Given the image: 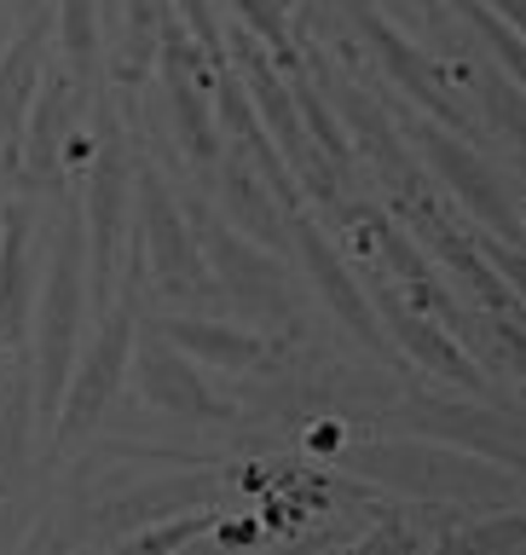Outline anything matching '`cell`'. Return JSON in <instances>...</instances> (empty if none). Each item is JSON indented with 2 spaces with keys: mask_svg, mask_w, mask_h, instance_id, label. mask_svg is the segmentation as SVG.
I'll list each match as a JSON object with an SVG mask.
<instances>
[{
  "mask_svg": "<svg viewBox=\"0 0 526 555\" xmlns=\"http://www.w3.org/2000/svg\"><path fill=\"white\" fill-rule=\"evenodd\" d=\"M81 336H87V237H81V215H64L47 249L41 301H35V341H29L35 411H41L47 428L59 423L69 371L81 359Z\"/></svg>",
  "mask_w": 526,
  "mask_h": 555,
  "instance_id": "obj_1",
  "label": "cell"
},
{
  "mask_svg": "<svg viewBox=\"0 0 526 555\" xmlns=\"http://www.w3.org/2000/svg\"><path fill=\"white\" fill-rule=\"evenodd\" d=\"M139 278H145V260H139V249H133V255H128V278H121V289H116V301L99 307L93 341L81 347L76 371H69L59 423H52V446H59V451L81 446L87 434L104 423V411H111L121 376H128V359H133V341H139Z\"/></svg>",
  "mask_w": 526,
  "mask_h": 555,
  "instance_id": "obj_2",
  "label": "cell"
},
{
  "mask_svg": "<svg viewBox=\"0 0 526 555\" xmlns=\"http://www.w3.org/2000/svg\"><path fill=\"white\" fill-rule=\"evenodd\" d=\"M128 151H121V133L104 116V133L93 145V173H87V208H81V237H87V301L111 307L121 278L116 260L128 255L133 237V215H128Z\"/></svg>",
  "mask_w": 526,
  "mask_h": 555,
  "instance_id": "obj_3",
  "label": "cell"
},
{
  "mask_svg": "<svg viewBox=\"0 0 526 555\" xmlns=\"http://www.w3.org/2000/svg\"><path fill=\"white\" fill-rule=\"evenodd\" d=\"M133 249L145 260L151 284L163 295H174V301H191V295L208 289V260H203L180 203L168 197L156 168L133 173Z\"/></svg>",
  "mask_w": 526,
  "mask_h": 555,
  "instance_id": "obj_4",
  "label": "cell"
},
{
  "mask_svg": "<svg viewBox=\"0 0 526 555\" xmlns=\"http://www.w3.org/2000/svg\"><path fill=\"white\" fill-rule=\"evenodd\" d=\"M185 225L191 237H197V249L208 260V278H220V289L232 295L243 312H255V319H295V301H290V284H284V267H278L272 249H255V243H243L232 225L220 215H208L203 203L185 208Z\"/></svg>",
  "mask_w": 526,
  "mask_h": 555,
  "instance_id": "obj_5",
  "label": "cell"
},
{
  "mask_svg": "<svg viewBox=\"0 0 526 555\" xmlns=\"http://www.w3.org/2000/svg\"><path fill=\"white\" fill-rule=\"evenodd\" d=\"M232 64H238V76L243 87H249V104L260 116H267V128L272 139L284 145V156L295 168L307 173V185H312V197H324V203H336V163H330L324 151H312V139H307V121H302V104L290 99V87L284 76H278V64L260 52V35L255 29H232Z\"/></svg>",
  "mask_w": 526,
  "mask_h": 555,
  "instance_id": "obj_6",
  "label": "cell"
},
{
  "mask_svg": "<svg viewBox=\"0 0 526 555\" xmlns=\"http://www.w3.org/2000/svg\"><path fill=\"white\" fill-rule=\"evenodd\" d=\"M163 93H168V121L174 133H180L185 156H197V163H215L220 156V121H215V104H208V52L197 41H185L180 24H174V12L163 17Z\"/></svg>",
  "mask_w": 526,
  "mask_h": 555,
  "instance_id": "obj_7",
  "label": "cell"
},
{
  "mask_svg": "<svg viewBox=\"0 0 526 555\" xmlns=\"http://www.w3.org/2000/svg\"><path fill=\"white\" fill-rule=\"evenodd\" d=\"M359 475L411 486V492H510V480L475 463V451H434V446H359L342 457Z\"/></svg>",
  "mask_w": 526,
  "mask_h": 555,
  "instance_id": "obj_8",
  "label": "cell"
},
{
  "mask_svg": "<svg viewBox=\"0 0 526 555\" xmlns=\"http://www.w3.org/2000/svg\"><path fill=\"white\" fill-rule=\"evenodd\" d=\"M81 93L87 87L69 76V69H52L41 76L29 99V116H24V139H17V173H24L29 185L52 191L64 173V139H76V111H81Z\"/></svg>",
  "mask_w": 526,
  "mask_h": 555,
  "instance_id": "obj_9",
  "label": "cell"
},
{
  "mask_svg": "<svg viewBox=\"0 0 526 555\" xmlns=\"http://www.w3.org/2000/svg\"><path fill=\"white\" fill-rule=\"evenodd\" d=\"M133 376H139V393L151 405H163L168 416H185V423H232V405L208 388L197 359H185L180 347H168L163 336H151L145 347H133Z\"/></svg>",
  "mask_w": 526,
  "mask_h": 555,
  "instance_id": "obj_10",
  "label": "cell"
},
{
  "mask_svg": "<svg viewBox=\"0 0 526 555\" xmlns=\"http://www.w3.org/2000/svg\"><path fill=\"white\" fill-rule=\"evenodd\" d=\"M411 133H416V145H423V156L434 163V173H440V185H451V197H458L480 225H492L498 237H515V208L503 197L498 173L469 145H458L446 128H434V121H423V128H411Z\"/></svg>",
  "mask_w": 526,
  "mask_h": 555,
  "instance_id": "obj_11",
  "label": "cell"
},
{
  "mask_svg": "<svg viewBox=\"0 0 526 555\" xmlns=\"http://www.w3.org/2000/svg\"><path fill=\"white\" fill-rule=\"evenodd\" d=\"M347 17H354V29L376 47V59H382V69H388V76L399 81V93H411L416 104H428V111L446 121V128H469V111L446 93L440 69H434V64H428L423 52H416L399 29L382 24V17L371 12V0H347Z\"/></svg>",
  "mask_w": 526,
  "mask_h": 555,
  "instance_id": "obj_12",
  "label": "cell"
},
{
  "mask_svg": "<svg viewBox=\"0 0 526 555\" xmlns=\"http://www.w3.org/2000/svg\"><path fill=\"white\" fill-rule=\"evenodd\" d=\"M29 203H0V353L29 347L35 312V249H29Z\"/></svg>",
  "mask_w": 526,
  "mask_h": 555,
  "instance_id": "obj_13",
  "label": "cell"
},
{
  "mask_svg": "<svg viewBox=\"0 0 526 555\" xmlns=\"http://www.w3.org/2000/svg\"><path fill=\"white\" fill-rule=\"evenodd\" d=\"M295 249H302V260H307V272H312V284H319V295L330 301V312L354 330V336L371 347V353H382V324H376V307H371V295H364L359 284H354V272L336 260V249L324 243V232L312 220H295Z\"/></svg>",
  "mask_w": 526,
  "mask_h": 555,
  "instance_id": "obj_14",
  "label": "cell"
},
{
  "mask_svg": "<svg viewBox=\"0 0 526 555\" xmlns=\"http://www.w3.org/2000/svg\"><path fill=\"white\" fill-rule=\"evenodd\" d=\"M376 312L388 319L394 341L406 347V353H411L416 364H423V371L446 376V382H458V388H480V371H475V359H469L463 347L451 341L440 324H434V312L411 307L399 289H382V295H376Z\"/></svg>",
  "mask_w": 526,
  "mask_h": 555,
  "instance_id": "obj_15",
  "label": "cell"
},
{
  "mask_svg": "<svg viewBox=\"0 0 526 555\" xmlns=\"http://www.w3.org/2000/svg\"><path fill=\"white\" fill-rule=\"evenodd\" d=\"M41 47H47V12L35 7L24 35L0 52V168H17V139H24L29 99L41 87Z\"/></svg>",
  "mask_w": 526,
  "mask_h": 555,
  "instance_id": "obj_16",
  "label": "cell"
},
{
  "mask_svg": "<svg viewBox=\"0 0 526 555\" xmlns=\"http://www.w3.org/2000/svg\"><path fill=\"white\" fill-rule=\"evenodd\" d=\"M151 324L168 347H180L185 359L208 364V371H249V364H267V341L249 336V330L203 324V319H151Z\"/></svg>",
  "mask_w": 526,
  "mask_h": 555,
  "instance_id": "obj_17",
  "label": "cell"
},
{
  "mask_svg": "<svg viewBox=\"0 0 526 555\" xmlns=\"http://www.w3.org/2000/svg\"><path fill=\"white\" fill-rule=\"evenodd\" d=\"M411 428L416 434H440V440L451 446H463V451H475V457H492V463H526V451L503 434L486 411H458V405H423V411H411Z\"/></svg>",
  "mask_w": 526,
  "mask_h": 555,
  "instance_id": "obj_18",
  "label": "cell"
},
{
  "mask_svg": "<svg viewBox=\"0 0 526 555\" xmlns=\"http://www.w3.org/2000/svg\"><path fill=\"white\" fill-rule=\"evenodd\" d=\"M168 12L174 0H121L116 7V81L121 87H145Z\"/></svg>",
  "mask_w": 526,
  "mask_h": 555,
  "instance_id": "obj_19",
  "label": "cell"
},
{
  "mask_svg": "<svg viewBox=\"0 0 526 555\" xmlns=\"http://www.w3.org/2000/svg\"><path fill=\"white\" fill-rule=\"evenodd\" d=\"M359 220H364V232H371V243L382 249V260L394 267V278L406 284V301H411V307H423V312H440V319H446L451 301H446V289L434 284V272H428L423 249H416V243L399 232L388 215H359Z\"/></svg>",
  "mask_w": 526,
  "mask_h": 555,
  "instance_id": "obj_20",
  "label": "cell"
},
{
  "mask_svg": "<svg viewBox=\"0 0 526 555\" xmlns=\"http://www.w3.org/2000/svg\"><path fill=\"white\" fill-rule=\"evenodd\" d=\"M226 215H232L243 232H255L260 249H284V203H278V191L267 180H255L249 163H226Z\"/></svg>",
  "mask_w": 526,
  "mask_h": 555,
  "instance_id": "obj_21",
  "label": "cell"
},
{
  "mask_svg": "<svg viewBox=\"0 0 526 555\" xmlns=\"http://www.w3.org/2000/svg\"><path fill=\"white\" fill-rule=\"evenodd\" d=\"M215 498V475H180V480H163V486H145L133 498H111L104 503V532L99 538H116L128 520H156V515H180L191 503H208Z\"/></svg>",
  "mask_w": 526,
  "mask_h": 555,
  "instance_id": "obj_22",
  "label": "cell"
},
{
  "mask_svg": "<svg viewBox=\"0 0 526 555\" xmlns=\"http://www.w3.org/2000/svg\"><path fill=\"white\" fill-rule=\"evenodd\" d=\"M99 41H104V12L99 0H59V47L69 59V76L87 87L99 64Z\"/></svg>",
  "mask_w": 526,
  "mask_h": 555,
  "instance_id": "obj_23",
  "label": "cell"
},
{
  "mask_svg": "<svg viewBox=\"0 0 526 555\" xmlns=\"http://www.w3.org/2000/svg\"><path fill=\"white\" fill-rule=\"evenodd\" d=\"M458 7H463L469 24H475V29L486 35V47L498 52V64H503V69H510V81H521V87H526V35H521L503 12L486 7V0H458Z\"/></svg>",
  "mask_w": 526,
  "mask_h": 555,
  "instance_id": "obj_24",
  "label": "cell"
},
{
  "mask_svg": "<svg viewBox=\"0 0 526 555\" xmlns=\"http://www.w3.org/2000/svg\"><path fill=\"white\" fill-rule=\"evenodd\" d=\"M232 7L243 12V29H255L260 41L272 47V59L295 69V52H290V29H284V12H278V0H232Z\"/></svg>",
  "mask_w": 526,
  "mask_h": 555,
  "instance_id": "obj_25",
  "label": "cell"
},
{
  "mask_svg": "<svg viewBox=\"0 0 526 555\" xmlns=\"http://www.w3.org/2000/svg\"><path fill=\"white\" fill-rule=\"evenodd\" d=\"M486 116L498 121L510 139H521L526 145V99H521V81H510V76H486Z\"/></svg>",
  "mask_w": 526,
  "mask_h": 555,
  "instance_id": "obj_26",
  "label": "cell"
},
{
  "mask_svg": "<svg viewBox=\"0 0 526 555\" xmlns=\"http://www.w3.org/2000/svg\"><path fill=\"white\" fill-rule=\"evenodd\" d=\"M295 104H302L307 139H319V151L330 156V163H336V168H347V156H354V151H347V139H342V128H336V121H330V111H324V99H319V93H312V87L302 81V99H295Z\"/></svg>",
  "mask_w": 526,
  "mask_h": 555,
  "instance_id": "obj_27",
  "label": "cell"
},
{
  "mask_svg": "<svg viewBox=\"0 0 526 555\" xmlns=\"http://www.w3.org/2000/svg\"><path fill=\"white\" fill-rule=\"evenodd\" d=\"M215 532V520L203 515H191L180 520V527H145V532H121V544H139V550H185V544H197V538Z\"/></svg>",
  "mask_w": 526,
  "mask_h": 555,
  "instance_id": "obj_28",
  "label": "cell"
},
{
  "mask_svg": "<svg viewBox=\"0 0 526 555\" xmlns=\"http://www.w3.org/2000/svg\"><path fill=\"white\" fill-rule=\"evenodd\" d=\"M458 544H469V550H510V544H526V515L492 520V527H475V532H463Z\"/></svg>",
  "mask_w": 526,
  "mask_h": 555,
  "instance_id": "obj_29",
  "label": "cell"
},
{
  "mask_svg": "<svg viewBox=\"0 0 526 555\" xmlns=\"http://www.w3.org/2000/svg\"><path fill=\"white\" fill-rule=\"evenodd\" d=\"M174 12H180L185 24H191V35H197V47L220 59V29H215V12H208V0H174Z\"/></svg>",
  "mask_w": 526,
  "mask_h": 555,
  "instance_id": "obj_30",
  "label": "cell"
},
{
  "mask_svg": "<svg viewBox=\"0 0 526 555\" xmlns=\"http://www.w3.org/2000/svg\"><path fill=\"white\" fill-rule=\"evenodd\" d=\"M486 260H492V267L503 272V284L515 289V301H526V255H515L510 243L492 237V243H486Z\"/></svg>",
  "mask_w": 526,
  "mask_h": 555,
  "instance_id": "obj_31",
  "label": "cell"
},
{
  "mask_svg": "<svg viewBox=\"0 0 526 555\" xmlns=\"http://www.w3.org/2000/svg\"><path fill=\"white\" fill-rule=\"evenodd\" d=\"M492 336H498V353H503V359H510V364H515V376L526 382V330H521L515 319H503V312H498V324H492Z\"/></svg>",
  "mask_w": 526,
  "mask_h": 555,
  "instance_id": "obj_32",
  "label": "cell"
},
{
  "mask_svg": "<svg viewBox=\"0 0 526 555\" xmlns=\"http://www.w3.org/2000/svg\"><path fill=\"white\" fill-rule=\"evenodd\" d=\"M215 538H220V544H255L260 527H255V520H232V527H220Z\"/></svg>",
  "mask_w": 526,
  "mask_h": 555,
  "instance_id": "obj_33",
  "label": "cell"
},
{
  "mask_svg": "<svg viewBox=\"0 0 526 555\" xmlns=\"http://www.w3.org/2000/svg\"><path fill=\"white\" fill-rule=\"evenodd\" d=\"M486 7H492V12H503V17H510V24L526 35V0H486Z\"/></svg>",
  "mask_w": 526,
  "mask_h": 555,
  "instance_id": "obj_34",
  "label": "cell"
},
{
  "mask_svg": "<svg viewBox=\"0 0 526 555\" xmlns=\"http://www.w3.org/2000/svg\"><path fill=\"white\" fill-rule=\"evenodd\" d=\"M35 7H41V0H17V12H35Z\"/></svg>",
  "mask_w": 526,
  "mask_h": 555,
  "instance_id": "obj_35",
  "label": "cell"
}]
</instances>
